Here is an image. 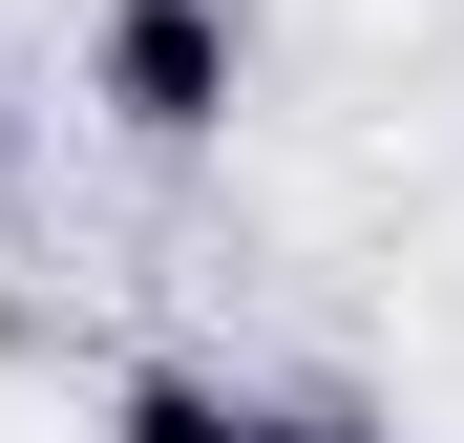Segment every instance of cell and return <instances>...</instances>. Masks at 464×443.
I'll list each match as a JSON object with an SVG mask.
<instances>
[{"instance_id":"obj_1","label":"cell","mask_w":464,"mask_h":443,"mask_svg":"<svg viewBox=\"0 0 464 443\" xmlns=\"http://www.w3.org/2000/svg\"><path fill=\"white\" fill-rule=\"evenodd\" d=\"M85 106H106L127 148H211L232 106H254V0H106Z\"/></svg>"},{"instance_id":"obj_2","label":"cell","mask_w":464,"mask_h":443,"mask_svg":"<svg viewBox=\"0 0 464 443\" xmlns=\"http://www.w3.org/2000/svg\"><path fill=\"white\" fill-rule=\"evenodd\" d=\"M106 443H275V380H211V359H127Z\"/></svg>"},{"instance_id":"obj_3","label":"cell","mask_w":464,"mask_h":443,"mask_svg":"<svg viewBox=\"0 0 464 443\" xmlns=\"http://www.w3.org/2000/svg\"><path fill=\"white\" fill-rule=\"evenodd\" d=\"M275 443H401V422H359V401H275Z\"/></svg>"},{"instance_id":"obj_4","label":"cell","mask_w":464,"mask_h":443,"mask_svg":"<svg viewBox=\"0 0 464 443\" xmlns=\"http://www.w3.org/2000/svg\"><path fill=\"white\" fill-rule=\"evenodd\" d=\"M0 211H22V85H0Z\"/></svg>"}]
</instances>
